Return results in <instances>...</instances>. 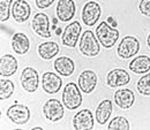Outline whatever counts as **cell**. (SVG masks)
<instances>
[{
  "label": "cell",
  "mask_w": 150,
  "mask_h": 130,
  "mask_svg": "<svg viewBox=\"0 0 150 130\" xmlns=\"http://www.w3.org/2000/svg\"><path fill=\"white\" fill-rule=\"evenodd\" d=\"M96 35L102 46L105 48H111L115 45L117 40L119 39V31L117 28H111L109 22L103 21L98 24L96 29Z\"/></svg>",
  "instance_id": "1"
},
{
  "label": "cell",
  "mask_w": 150,
  "mask_h": 130,
  "mask_svg": "<svg viewBox=\"0 0 150 130\" xmlns=\"http://www.w3.org/2000/svg\"><path fill=\"white\" fill-rule=\"evenodd\" d=\"M79 48H80V52L84 56H88V58L97 56L100 50L99 40L95 36L93 31L87 30L82 34V36L80 38Z\"/></svg>",
  "instance_id": "2"
},
{
  "label": "cell",
  "mask_w": 150,
  "mask_h": 130,
  "mask_svg": "<svg viewBox=\"0 0 150 130\" xmlns=\"http://www.w3.org/2000/svg\"><path fill=\"white\" fill-rule=\"evenodd\" d=\"M79 88L80 86H77L75 83L69 82L62 91V104L69 111L77 110L82 104V96Z\"/></svg>",
  "instance_id": "3"
},
{
  "label": "cell",
  "mask_w": 150,
  "mask_h": 130,
  "mask_svg": "<svg viewBox=\"0 0 150 130\" xmlns=\"http://www.w3.org/2000/svg\"><path fill=\"white\" fill-rule=\"evenodd\" d=\"M139 51H140V41L137 40V38L134 36H125L118 46L117 54L121 59H129L135 54H137Z\"/></svg>",
  "instance_id": "4"
},
{
  "label": "cell",
  "mask_w": 150,
  "mask_h": 130,
  "mask_svg": "<svg viewBox=\"0 0 150 130\" xmlns=\"http://www.w3.org/2000/svg\"><path fill=\"white\" fill-rule=\"evenodd\" d=\"M21 85L24 91L29 93H34L38 88L39 84V76L36 69L31 67H27L22 70L21 76H20Z\"/></svg>",
  "instance_id": "5"
},
{
  "label": "cell",
  "mask_w": 150,
  "mask_h": 130,
  "mask_svg": "<svg viewBox=\"0 0 150 130\" xmlns=\"http://www.w3.org/2000/svg\"><path fill=\"white\" fill-rule=\"evenodd\" d=\"M43 113L45 117L51 122H58L64 117V105L58 99H50L43 106Z\"/></svg>",
  "instance_id": "6"
},
{
  "label": "cell",
  "mask_w": 150,
  "mask_h": 130,
  "mask_svg": "<svg viewBox=\"0 0 150 130\" xmlns=\"http://www.w3.org/2000/svg\"><path fill=\"white\" fill-rule=\"evenodd\" d=\"M100 14H102V9L99 4L96 1H88L82 9V21L86 25L93 27L99 20Z\"/></svg>",
  "instance_id": "7"
},
{
  "label": "cell",
  "mask_w": 150,
  "mask_h": 130,
  "mask_svg": "<svg viewBox=\"0 0 150 130\" xmlns=\"http://www.w3.org/2000/svg\"><path fill=\"white\" fill-rule=\"evenodd\" d=\"M7 117L16 123V124H25L30 119V110L22 104H14L7 110Z\"/></svg>",
  "instance_id": "8"
},
{
  "label": "cell",
  "mask_w": 150,
  "mask_h": 130,
  "mask_svg": "<svg viewBox=\"0 0 150 130\" xmlns=\"http://www.w3.org/2000/svg\"><path fill=\"white\" fill-rule=\"evenodd\" d=\"M80 34H81V24H80V22L74 21V22L69 23L65 28V30L62 32V37H61L62 45H65L67 47H75L77 45Z\"/></svg>",
  "instance_id": "9"
},
{
  "label": "cell",
  "mask_w": 150,
  "mask_h": 130,
  "mask_svg": "<svg viewBox=\"0 0 150 130\" xmlns=\"http://www.w3.org/2000/svg\"><path fill=\"white\" fill-rule=\"evenodd\" d=\"M33 30L37 34L39 37L50 38L51 37V30H50V20L46 14L37 13L31 22Z\"/></svg>",
  "instance_id": "10"
},
{
  "label": "cell",
  "mask_w": 150,
  "mask_h": 130,
  "mask_svg": "<svg viewBox=\"0 0 150 130\" xmlns=\"http://www.w3.org/2000/svg\"><path fill=\"white\" fill-rule=\"evenodd\" d=\"M97 82H98V77L94 70H88V69L83 70L79 76L80 90L87 94L94 92L96 86H97Z\"/></svg>",
  "instance_id": "11"
},
{
  "label": "cell",
  "mask_w": 150,
  "mask_h": 130,
  "mask_svg": "<svg viewBox=\"0 0 150 130\" xmlns=\"http://www.w3.org/2000/svg\"><path fill=\"white\" fill-rule=\"evenodd\" d=\"M76 12L74 0H59L57 4V18L61 22H68L74 18Z\"/></svg>",
  "instance_id": "12"
},
{
  "label": "cell",
  "mask_w": 150,
  "mask_h": 130,
  "mask_svg": "<svg viewBox=\"0 0 150 130\" xmlns=\"http://www.w3.org/2000/svg\"><path fill=\"white\" fill-rule=\"evenodd\" d=\"M61 85H62V79L56 73L46 72L42 76L43 90L46 93H49V94H54L58 91H60Z\"/></svg>",
  "instance_id": "13"
},
{
  "label": "cell",
  "mask_w": 150,
  "mask_h": 130,
  "mask_svg": "<svg viewBox=\"0 0 150 130\" xmlns=\"http://www.w3.org/2000/svg\"><path fill=\"white\" fill-rule=\"evenodd\" d=\"M73 127L76 130H89L94 128V116L90 110H81L73 117Z\"/></svg>",
  "instance_id": "14"
},
{
  "label": "cell",
  "mask_w": 150,
  "mask_h": 130,
  "mask_svg": "<svg viewBox=\"0 0 150 130\" xmlns=\"http://www.w3.org/2000/svg\"><path fill=\"white\" fill-rule=\"evenodd\" d=\"M129 74L125 69L115 68L111 72H109L106 75V84L111 88H119L124 86L129 83Z\"/></svg>",
  "instance_id": "15"
},
{
  "label": "cell",
  "mask_w": 150,
  "mask_h": 130,
  "mask_svg": "<svg viewBox=\"0 0 150 130\" xmlns=\"http://www.w3.org/2000/svg\"><path fill=\"white\" fill-rule=\"evenodd\" d=\"M31 14V8L25 0H15L12 5V15L19 23L27 22Z\"/></svg>",
  "instance_id": "16"
},
{
  "label": "cell",
  "mask_w": 150,
  "mask_h": 130,
  "mask_svg": "<svg viewBox=\"0 0 150 130\" xmlns=\"http://www.w3.org/2000/svg\"><path fill=\"white\" fill-rule=\"evenodd\" d=\"M114 101L121 110H128L134 105L135 96L129 89H120L114 93Z\"/></svg>",
  "instance_id": "17"
},
{
  "label": "cell",
  "mask_w": 150,
  "mask_h": 130,
  "mask_svg": "<svg viewBox=\"0 0 150 130\" xmlns=\"http://www.w3.org/2000/svg\"><path fill=\"white\" fill-rule=\"evenodd\" d=\"M18 60L12 54H5L0 59V75L4 77H9L18 70Z\"/></svg>",
  "instance_id": "18"
},
{
  "label": "cell",
  "mask_w": 150,
  "mask_h": 130,
  "mask_svg": "<svg viewBox=\"0 0 150 130\" xmlns=\"http://www.w3.org/2000/svg\"><path fill=\"white\" fill-rule=\"evenodd\" d=\"M12 48L19 56H24L30 48V41L23 32H16L12 37Z\"/></svg>",
  "instance_id": "19"
},
{
  "label": "cell",
  "mask_w": 150,
  "mask_h": 130,
  "mask_svg": "<svg viewBox=\"0 0 150 130\" xmlns=\"http://www.w3.org/2000/svg\"><path fill=\"white\" fill-rule=\"evenodd\" d=\"M54 69L61 76H71L74 73V61L68 56H59L54 61Z\"/></svg>",
  "instance_id": "20"
},
{
  "label": "cell",
  "mask_w": 150,
  "mask_h": 130,
  "mask_svg": "<svg viewBox=\"0 0 150 130\" xmlns=\"http://www.w3.org/2000/svg\"><path fill=\"white\" fill-rule=\"evenodd\" d=\"M112 114V101L104 99L96 108V120L99 124H105Z\"/></svg>",
  "instance_id": "21"
},
{
  "label": "cell",
  "mask_w": 150,
  "mask_h": 130,
  "mask_svg": "<svg viewBox=\"0 0 150 130\" xmlns=\"http://www.w3.org/2000/svg\"><path fill=\"white\" fill-rule=\"evenodd\" d=\"M129 69L135 74H144L150 72V58L147 56H136L129 62Z\"/></svg>",
  "instance_id": "22"
},
{
  "label": "cell",
  "mask_w": 150,
  "mask_h": 130,
  "mask_svg": "<svg viewBox=\"0 0 150 130\" xmlns=\"http://www.w3.org/2000/svg\"><path fill=\"white\" fill-rule=\"evenodd\" d=\"M59 53V45L54 41H45L38 46V54L44 60H51Z\"/></svg>",
  "instance_id": "23"
},
{
  "label": "cell",
  "mask_w": 150,
  "mask_h": 130,
  "mask_svg": "<svg viewBox=\"0 0 150 130\" xmlns=\"http://www.w3.org/2000/svg\"><path fill=\"white\" fill-rule=\"evenodd\" d=\"M14 93V83L11 79H4L0 81V99L6 100Z\"/></svg>",
  "instance_id": "24"
},
{
  "label": "cell",
  "mask_w": 150,
  "mask_h": 130,
  "mask_svg": "<svg viewBox=\"0 0 150 130\" xmlns=\"http://www.w3.org/2000/svg\"><path fill=\"white\" fill-rule=\"evenodd\" d=\"M109 130H128L129 122L125 116H115L108 126Z\"/></svg>",
  "instance_id": "25"
},
{
  "label": "cell",
  "mask_w": 150,
  "mask_h": 130,
  "mask_svg": "<svg viewBox=\"0 0 150 130\" xmlns=\"http://www.w3.org/2000/svg\"><path fill=\"white\" fill-rule=\"evenodd\" d=\"M137 91L143 96H150V73L143 75L137 82Z\"/></svg>",
  "instance_id": "26"
},
{
  "label": "cell",
  "mask_w": 150,
  "mask_h": 130,
  "mask_svg": "<svg viewBox=\"0 0 150 130\" xmlns=\"http://www.w3.org/2000/svg\"><path fill=\"white\" fill-rule=\"evenodd\" d=\"M13 4V0H0V20L1 22H5L9 19L11 15V6Z\"/></svg>",
  "instance_id": "27"
},
{
  "label": "cell",
  "mask_w": 150,
  "mask_h": 130,
  "mask_svg": "<svg viewBox=\"0 0 150 130\" xmlns=\"http://www.w3.org/2000/svg\"><path fill=\"white\" fill-rule=\"evenodd\" d=\"M139 9L142 15L150 18V0H141L139 5Z\"/></svg>",
  "instance_id": "28"
},
{
  "label": "cell",
  "mask_w": 150,
  "mask_h": 130,
  "mask_svg": "<svg viewBox=\"0 0 150 130\" xmlns=\"http://www.w3.org/2000/svg\"><path fill=\"white\" fill-rule=\"evenodd\" d=\"M35 1H36V6L40 9H46L54 2V0H35Z\"/></svg>",
  "instance_id": "29"
},
{
  "label": "cell",
  "mask_w": 150,
  "mask_h": 130,
  "mask_svg": "<svg viewBox=\"0 0 150 130\" xmlns=\"http://www.w3.org/2000/svg\"><path fill=\"white\" fill-rule=\"evenodd\" d=\"M108 22H109V23H111V24H112V27H117V22H115V21L113 20L112 16L108 18Z\"/></svg>",
  "instance_id": "30"
},
{
  "label": "cell",
  "mask_w": 150,
  "mask_h": 130,
  "mask_svg": "<svg viewBox=\"0 0 150 130\" xmlns=\"http://www.w3.org/2000/svg\"><path fill=\"white\" fill-rule=\"evenodd\" d=\"M147 43H148V46H149V48H150V34H149V36H148V38H147Z\"/></svg>",
  "instance_id": "31"
},
{
  "label": "cell",
  "mask_w": 150,
  "mask_h": 130,
  "mask_svg": "<svg viewBox=\"0 0 150 130\" xmlns=\"http://www.w3.org/2000/svg\"><path fill=\"white\" fill-rule=\"evenodd\" d=\"M43 128H40V127H35V128H33V130H42Z\"/></svg>",
  "instance_id": "32"
}]
</instances>
